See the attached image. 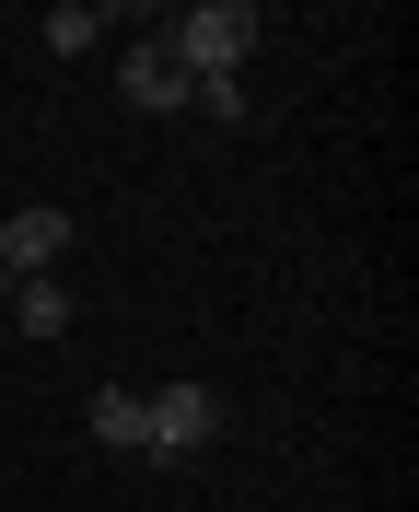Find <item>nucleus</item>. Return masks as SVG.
I'll return each instance as SVG.
<instances>
[{
  "label": "nucleus",
  "instance_id": "nucleus-4",
  "mask_svg": "<svg viewBox=\"0 0 419 512\" xmlns=\"http://www.w3.org/2000/svg\"><path fill=\"white\" fill-rule=\"evenodd\" d=\"M117 94H129L140 117H175V105H187V70H175V47H163V35H140L129 59H117Z\"/></svg>",
  "mask_w": 419,
  "mask_h": 512
},
{
  "label": "nucleus",
  "instance_id": "nucleus-8",
  "mask_svg": "<svg viewBox=\"0 0 419 512\" xmlns=\"http://www.w3.org/2000/svg\"><path fill=\"white\" fill-rule=\"evenodd\" d=\"M187 105H198V117H222V128H245V117H257V105H245V82H198Z\"/></svg>",
  "mask_w": 419,
  "mask_h": 512
},
{
  "label": "nucleus",
  "instance_id": "nucleus-5",
  "mask_svg": "<svg viewBox=\"0 0 419 512\" xmlns=\"http://www.w3.org/2000/svg\"><path fill=\"white\" fill-rule=\"evenodd\" d=\"M82 431H94L105 454H152V408H140V396H117V384H105L94 408H82Z\"/></svg>",
  "mask_w": 419,
  "mask_h": 512
},
{
  "label": "nucleus",
  "instance_id": "nucleus-1",
  "mask_svg": "<svg viewBox=\"0 0 419 512\" xmlns=\"http://www.w3.org/2000/svg\"><path fill=\"white\" fill-rule=\"evenodd\" d=\"M257 35H268L257 0H198V12H175V24H163V47H175V70H187V94H198V82H245Z\"/></svg>",
  "mask_w": 419,
  "mask_h": 512
},
{
  "label": "nucleus",
  "instance_id": "nucleus-3",
  "mask_svg": "<svg viewBox=\"0 0 419 512\" xmlns=\"http://www.w3.org/2000/svg\"><path fill=\"white\" fill-rule=\"evenodd\" d=\"M70 256V210H12L0 222V280H59Z\"/></svg>",
  "mask_w": 419,
  "mask_h": 512
},
{
  "label": "nucleus",
  "instance_id": "nucleus-2",
  "mask_svg": "<svg viewBox=\"0 0 419 512\" xmlns=\"http://www.w3.org/2000/svg\"><path fill=\"white\" fill-rule=\"evenodd\" d=\"M140 408H152V454H175V466L222 443V396H210V384H152Z\"/></svg>",
  "mask_w": 419,
  "mask_h": 512
},
{
  "label": "nucleus",
  "instance_id": "nucleus-7",
  "mask_svg": "<svg viewBox=\"0 0 419 512\" xmlns=\"http://www.w3.org/2000/svg\"><path fill=\"white\" fill-rule=\"evenodd\" d=\"M12 315L24 338H70V280H12Z\"/></svg>",
  "mask_w": 419,
  "mask_h": 512
},
{
  "label": "nucleus",
  "instance_id": "nucleus-6",
  "mask_svg": "<svg viewBox=\"0 0 419 512\" xmlns=\"http://www.w3.org/2000/svg\"><path fill=\"white\" fill-rule=\"evenodd\" d=\"M35 35H47V59H94L105 12H94V0H59V12H35Z\"/></svg>",
  "mask_w": 419,
  "mask_h": 512
}]
</instances>
